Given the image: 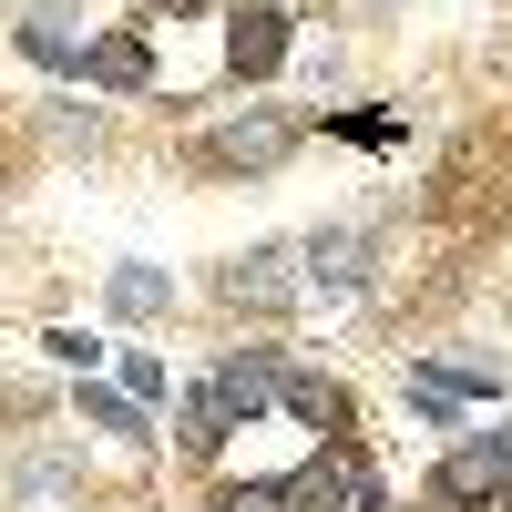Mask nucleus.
<instances>
[{
    "instance_id": "obj_1",
    "label": "nucleus",
    "mask_w": 512,
    "mask_h": 512,
    "mask_svg": "<svg viewBox=\"0 0 512 512\" xmlns=\"http://www.w3.org/2000/svg\"><path fill=\"white\" fill-rule=\"evenodd\" d=\"M134 52H144V82L164 103H195L226 82V11H195V0H164V11L134 21Z\"/></svg>"
},
{
    "instance_id": "obj_2",
    "label": "nucleus",
    "mask_w": 512,
    "mask_h": 512,
    "mask_svg": "<svg viewBox=\"0 0 512 512\" xmlns=\"http://www.w3.org/2000/svg\"><path fill=\"white\" fill-rule=\"evenodd\" d=\"M287 154H297V113H246V123H226V134L195 144V164H216V175H267V164H287Z\"/></svg>"
},
{
    "instance_id": "obj_3",
    "label": "nucleus",
    "mask_w": 512,
    "mask_h": 512,
    "mask_svg": "<svg viewBox=\"0 0 512 512\" xmlns=\"http://www.w3.org/2000/svg\"><path fill=\"white\" fill-rule=\"evenodd\" d=\"M277 62H287V11H277V0L226 11V82H267Z\"/></svg>"
},
{
    "instance_id": "obj_4",
    "label": "nucleus",
    "mask_w": 512,
    "mask_h": 512,
    "mask_svg": "<svg viewBox=\"0 0 512 512\" xmlns=\"http://www.w3.org/2000/svg\"><path fill=\"white\" fill-rule=\"evenodd\" d=\"M297 287H308L297 277V246H246L226 267V308H287Z\"/></svg>"
},
{
    "instance_id": "obj_5",
    "label": "nucleus",
    "mask_w": 512,
    "mask_h": 512,
    "mask_svg": "<svg viewBox=\"0 0 512 512\" xmlns=\"http://www.w3.org/2000/svg\"><path fill=\"white\" fill-rule=\"evenodd\" d=\"M297 256H308V287H318V297H349V287L369 277V236H359V226H318Z\"/></svg>"
},
{
    "instance_id": "obj_6",
    "label": "nucleus",
    "mask_w": 512,
    "mask_h": 512,
    "mask_svg": "<svg viewBox=\"0 0 512 512\" xmlns=\"http://www.w3.org/2000/svg\"><path fill=\"white\" fill-rule=\"evenodd\" d=\"M21 52H31L41 72H82V52H93V41L72 31V0H41V11L21 21Z\"/></svg>"
},
{
    "instance_id": "obj_7",
    "label": "nucleus",
    "mask_w": 512,
    "mask_h": 512,
    "mask_svg": "<svg viewBox=\"0 0 512 512\" xmlns=\"http://www.w3.org/2000/svg\"><path fill=\"white\" fill-rule=\"evenodd\" d=\"M82 82H93V93H154V82H144V52H134V31L93 41V52H82Z\"/></svg>"
},
{
    "instance_id": "obj_8",
    "label": "nucleus",
    "mask_w": 512,
    "mask_h": 512,
    "mask_svg": "<svg viewBox=\"0 0 512 512\" xmlns=\"http://www.w3.org/2000/svg\"><path fill=\"white\" fill-rule=\"evenodd\" d=\"M113 318H164V297H175V277H154V267H113Z\"/></svg>"
},
{
    "instance_id": "obj_9",
    "label": "nucleus",
    "mask_w": 512,
    "mask_h": 512,
    "mask_svg": "<svg viewBox=\"0 0 512 512\" xmlns=\"http://www.w3.org/2000/svg\"><path fill=\"white\" fill-rule=\"evenodd\" d=\"M410 369L441 379L451 400H492V390H502V359H410Z\"/></svg>"
},
{
    "instance_id": "obj_10",
    "label": "nucleus",
    "mask_w": 512,
    "mask_h": 512,
    "mask_svg": "<svg viewBox=\"0 0 512 512\" xmlns=\"http://www.w3.org/2000/svg\"><path fill=\"white\" fill-rule=\"evenodd\" d=\"M82 420H93V431H113V441H154V431H144V400L93 390V379H82Z\"/></svg>"
},
{
    "instance_id": "obj_11",
    "label": "nucleus",
    "mask_w": 512,
    "mask_h": 512,
    "mask_svg": "<svg viewBox=\"0 0 512 512\" xmlns=\"http://www.w3.org/2000/svg\"><path fill=\"white\" fill-rule=\"evenodd\" d=\"M123 400H164V359L154 349H123Z\"/></svg>"
},
{
    "instance_id": "obj_12",
    "label": "nucleus",
    "mask_w": 512,
    "mask_h": 512,
    "mask_svg": "<svg viewBox=\"0 0 512 512\" xmlns=\"http://www.w3.org/2000/svg\"><path fill=\"white\" fill-rule=\"evenodd\" d=\"M410 410H420V420H431V431H451V420H461V400L441 390V379H420V369H410Z\"/></svg>"
},
{
    "instance_id": "obj_13",
    "label": "nucleus",
    "mask_w": 512,
    "mask_h": 512,
    "mask_svg": "<svg viewBox=\"0 0 512 512\" xmlns=\"http://www.w3.org/2000/svg\"><path fill=\"white\" fill-rule=\"evenodd\" d=\"M41 349H52L62 369H93V359H103V338H82V328H52V338H41Z\"/></svg>"
},
{
    "instance_id": "obj_14",
    "label": "nucleus",
    "mask_w": 512,
    "mask_h": 512,
    "mask_svg": "<svg viewBox=\"0 0 512 512\" xmlns=\"http://www.w3.org/2000/svg\"><path fill=\"white\" fill-rule=\"evenodd\" d=\"M216 512H277V482H226Z\"/></svg>"
},
{
    "instance_id": "obj_15",
    "label": "nucleus",
    "mask_w": 512,
    "mask_h": 512,
    "mask_svg": "<svg viewBox=\"0 0 512 512\" xmlns=\"http://www.w3.org/2000/svg\"><path fill=\"white\" fill-rule=\"evenodd\" d=\"M359 11H369V21H390V11H400V0H359Z\"/></svg>"
}]
</instances>
